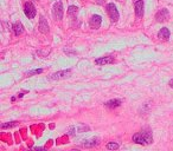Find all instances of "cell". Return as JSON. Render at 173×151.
<instances>
[{
    "instance_id": "4fadbf2b",
    "label": "cell",
    "mask_w": 173,
    "mask_h": 151,
    "mask_svg": "<svg viewBox=\"0 0 173 151\" xmlns=\"http://www.w3.org/2000/svg\"><path fill=\"white\" fill-rule=\"evenodd\" d=\"M121 103H122L121 99H111V100L107 102L104 105H106L108 109H115V107H119V106L121 105Z\"/></svg>"
},
{
    "instance_id": "6da1fadb",
    "label": "cell",
    "mask_w": 173,
    "mask_h": 151,
    "mask_svg": "<svg viewBox=\"0 0 173 151\" xmlns=\"http://www.w3.org/2000/svg\"><path fill=\"white\" fill-rule=\"evenodd\" d=\"M133 142L136 144H142V145H148L153 143V136L152 132L148 130H142L133 136Z\"/></svg>"
},
{
    "instance_id": "7a4b0ae2",
    "label": "cell",
    "mask_w": 173,
    "mask_h": 151,
    "mask_svg": "<svg viewBox=\"0 0 173 151\" xmlns=\"http://www.w3.org/2000/svg\"><path fill=\"white\" fill-rule=\"evenodd\" d=\"M24 13L25 15L28 18V19H33L37 14V11H36V7L35 5L31 3V1H27L24 4Z\"/></svg>"
},
{
    "instance_id": "5bb4252c",
    "label": "cell",
    "mask_w": 173,
    "mask_h": 151,
    "mask_svg": "<svg viewBox=\"0 0 173 151\" xmlns=\"http://www.w3.org/2000/svg\"><path fill=\"white\" fill-rule=\"evenodd\" d=\"M99 138H93V139H89V140H85L83 144H82V146H84V147H94V146H96V145H99Z\"/></svg>"
},
{
    "instance_id": "e0dca14e",
    "label": "cell",
    "mask_w": 173,
    "mask_h": 151,
    "mask_svg": "<svg viewBox=\"0 0 173 151\" xmlns=\"http://www.w3.org/2000/svg\"><path fill=\"white\" fill-rule=\"evenodd\" d=\"M17 125V122H11V123H9V124H3V129H6V128H11V126H16Z\"/></svg>"
},
{
    "instance_id": "ac0fdd59",
    "label": "cell",
    "mask_w": 173,
    "mask_h": 151,
    "mask_svg": "<svg viewBox=\"0 0 173 151\" xmlns=\"http://www.w3.org/2000/svg\"><path fill=\"white\" fill-rule=\"evenodd\" d=\"M43 70H33V71H30V72H27V76H32V74H38V73H42Z\"/></svg>"
},
{
    "instance_id": "277c9868",
    "label": "cell",
    "mask_w": 173,
    "mask_h": 151,
    "mask_svg": "<svg viewBox=\"0 0 173 151\" xmlns=\"http://www.w3.org/2000/svg\"><path fill=\"white\" fill-rule=\"evenodd\" d=\"M107 12H108V15L110 18V20L113 22H116L119 20V11L116 8V6H115L114 4H108L107 5Z\"/></svg>"
},
{
    "instance_id": "ba28073f",
    "label": "cell",
    "mask_w": 173,
    "mask_h": 151,
    "mask_svg": "<svg viewBox=\"0 0 173 151\" xmlns=\"http://www.w3.org/2000/svg\"><path fill=\"white\" fill-rule=\"evenodd\" d=\"M70 73H71V71H70V70L58 71V72L53 73V74L50 77V79H52V80H56V79H63V78H67V77H69V76H70Z\"/></svg>"
},
{
    "instance_id": "2e32d148",
    "label": "cell",
    "mask_w": 173,
    "mask_h": 151,
    "mask_svg": "<svg viewBox=\"0 0 173 151\" xmlns=\"http://www.w3.org/2000/svg\"><path fill=\"white\" fill-rule=\"evenodd\" d=\"M107 149L108 150H116V149H119V144L114 143V142H110V143L107 144Z\"/></svg>"
},
{
    "instance_id": "8992f818",
    "label": "cell",
    "mask_w": 173,
    "mask_h": 151,
    "mask_svg": "<svg viewBox=\"0 0 173 151\" xmlns=\"http://www.w3.org/2000/svg\"><path fill=\"white\" fill-rule=\"evenodd\" d=\"M101 22H102V18L99 14H94L89 20V26L93 29H97V28H100Z\"/></svg>"
},
{
    "instance_id": "30bf717a",
    "label": "cell",
    "mask_w": 173,
    "mask_h": 151,
    "mask_svg": "<svg viewBox=\"0 0 173 151\" xmlns=\"http://www.w3.org/2000/svg\"><path fill=\"white\" fill-rule=\"evenodd\" d=\"M115 62L114 57H102L95 60V64L97 65H106V64H113Z\"/></svg>"
},
{
    "instance_id": "d6986e66",
    "label": "cell",
    "mask_w": 173,
    "mask_h": 151,
    "mask_svg": "<svg viewBox=\"0 0 173 151\" xmlns=\"http://www.w3.org/2000/svg\"><path fill=\"white\" fill-rule=\"evenodd\" d=\"M95 3H96V4H99V5H104L106 0H95Z\"/></svg>"
},
{
    "instance_id": "8fae6325",
    "label": "cell",
    "mask_w": 173,
    "mask_h": 151,
    "mask_svg": "<svg viewBox=\"0 0 173 151\" xmlns=\"http://www.w3.org/2000/svg\"><path fill=\"white\" fill-rule=\"evenodd\" d=\"M158 38L160 40H162V41H167L168 38H169V29L166 28V27H162L159 31V33H158Z\"/></svg>"
},
{
    "instance_id": "3957f363",
    "label": "cell",
    "mask_w": 173,
    "mask_h": 151,
    "mask_svg": "<svg viewBox=\"0 0 173 151\" xmlns=\"http://www.w3.org/2000/svg\"><path fill=\"white\" fill-rule=\"evenodd\" d=\"M63 13H64V11H63V4H62V1L55 3L53 10H52L53 18H55L56 20H62V19H63Z\"/></svg>"
},
{
    "instance_id": "ffe728a7",
    "label": "cell",
    "mask_w": 173,
    "mask_h": 151,
    "mask_svg": "<svg viewBox=\"0 0 173 151\" xmlns=\"http://www.w3.org/2000/svg\"><path fill=\"white\" fill-rule=\"evenodd\" d=\"M168 85H169V86H171V87L173 88V79H172V80H169V83H168Z\"/></svg>"
},
{
    "instance_id": "9a60e30c",
    "label": "cell",
    "mask_w": 173,
    "mask_h": 151,
    "mask_svg": "<svg viewBox=\"0 0 173 151\" xmlns=\"http://www.w3.org/2000/svg\"><path fill=\"white\" fill-rule=\"evenodd\" d=\"M77 13H78V7H77V6H70V7L68 8V15H69L70 18L75 19L76 15H77Z\"/></svg>"
},
{
    "instance_id": "7c38bea8",
    "label": "cell",
    "mask_w": 173,
    "mask_h": 151,
    "mask_svg": "<svg viewBox=\"0 0 173 151\" xmlns=\"http://www.w3.org/2000/svg\"><path fill=\"white\" fill-rule=\"evenodd\" d=\"M13 31H14V34L17 37L20 36L24 32V26H23V24L20 21H17V22L13 24Z\"/></svg>"
},
{
    "instance_id": "5b68a950",
    "label": "cell",
    "mask_w": 173,
    "mask_h": 151,
    "mask_svg": "<svg viewBox=\"0 0 173 151\" xmlns=\"http://www.w3.org/2000/svg\"><path fill=\"white\" fill-rule=\"evenodd\" d=\"M168 17H169V12L167 8H161L157 14H155V19L158 22H164V21H167L168 20Z\"/></svg>"
},
{
    "instance_id": "9c48e42d",
    "label": "cell",
    "mask_w": 173,
    "mask_h": 151,
    "mask_svg": "<svg viewBox=\"0 0 173 151\" xmlns=\"http://www.w3.org/2000/svg\"><path fill=\"white\" fill-rule=\"evenodd\" d=\"M38 28H39V31H40L43 34H45V33H48V32L50 31V28H49V24H48V21H46V19H45L44 17H40Z\"/></svg>"
},
{
    "instance_id": "52a82bcc",
    "label": "cell",
    "mask_w": 173,
    "mask_h": 151,
    "mask_svg": "<svg viewBox=\"0 0 173 151\" xmlns=\"http://www.w3.org/2000/svg\"><path fill=\"white\" fill-rule=\"evenodd\" d=\"M135 7V14L138 18H141L143 15V0H135L134 3Z\"/></svg>"
},
{
    "instance_id": "44dd1931",
    "label": "cell",
    "mask_w": 173,
    "mask_h": 151,
    "mask_svg": "<svg viewBox=\"0 0 173 151\" xmlns=\"http://www.w3.org/2000/svg\"><path fill=\"white\" fill-rule=\"evenodd\" d=\"M35 1H38V0H35Z\"/></svg>"
}]
</instances>
